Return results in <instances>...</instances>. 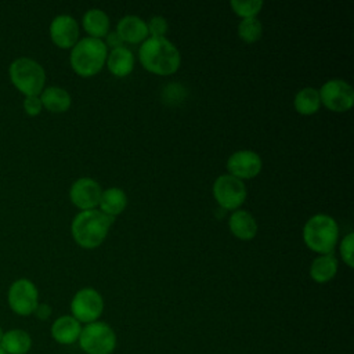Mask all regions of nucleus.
<instances>
[{"mask_svg": "<svg viewBox=\"0 0 354 354\" xmlns=\"http://www.w3.org/2000/svg\"><path fill=\"white\" fill-rule=\"evenodd\" d=\"M48 33L51 41L58 48L71 50L79 41L80 29L77 21L73 17L68 14H61L53 18V21L50 22Z\"/></svg>", "mask_w": 354, "mask_h": 354, "instance_id": "nucleus-12", "label": "nucleus"}, {"mask_svg": "<svg viewBox=\"0 0 354 354\" xmlns=\"http://www.w3.org/2000/svg\"><path fill=\"white\" fill-rule=\"evenodd\" d=\"M0 354H6V353L3 351V348H1V347H0Z\"/></svg>", "mask_w": 354, "mask_h": 354, "instance_id": "nucleus-32", "label": "nucleus"}, {"mask_svg": "<svg viewBox=\"0 0 354 354\" xmlns=\"http://www.w3.org/2000/svg\"><path fill=\"white\" fill-rule=\"evenodd\" d=\"M263 160L260 155L252 149H239L227 159L228 174L239 180H250L260 174Z\"/></svg>", "mask_w": 354, "mask_h": 354, "instance_id": "nucleus-11", "label": "nucleus"}, {"mask_svg": "<svg viewBox=\"0 0 354 354\" xmlns=\"http://www.w3.org/2000/svg\"><path fill=\"white\" fill-rule=\"evenodd\" d=\"M147 28H148V36L149 37H166L165 35L169 29V25H167V21L163 17L156 15V17H152L147 22Z\"/></svg>", "mask_w": 354, "mask_h": 354, "instance_id": "nucleus-27", "label": "nucleus"}, {"mask_svg": "<svg viewBox=\"0 0 354 354\" xmlns=\"http://www.w3.org/2000/svg\"><path fill=\"white\" fill-rule=\"evenodd\" d=\"M108 48L101 39L83 37L71 48L69 64L73 72L82 77L95 76L105 65Z\"/></svg>", "mask_w": 354, "mask_h": 354, "instance_id": "nucleus-3", "label": "nucleus"}, {"mask_svg": "<svg viewBox=\"0 0 354 354\" xmlns=\"http://www.w3.org/2000/svg\"><path fill=\"white\" fill-rule=\"evenodd\" d=\"M353 248H354V232H348L347 235L343 236V239L340 242V254H342V259L346 263V266L350 268L354 267Z\"/></svg>", "mask_w": 354, "mask_h": 354, "instance_id": "nucleus-26", "label": "nucleus"}, {"mask_svg": "<svg viewBox=\"0 0 354 354\" xmlns=\"http://www.w3.org/2000/svg\"><path fill=\"white\" fill-rule=\"evenodd\" d=\"M303 241L315 253H333L339 241V225L336 220L325 213L311 216L303 227Z\"/></svg>", "mask_w": 354, "mask_h": 354, "instance_id": "nucleus-4", "label": "nucleus"}, {"mask_svg": "<svg viewBox=\"0 0 354 354\" xmlns=\"http://www.w3.org/2000/svg\"><path fill=\"white\" fill-rule=\"evenodd\" d=\"M105 65L113 76L126 77L133 72V68H134L133 53L124 46L113 48L108 51Z\"/></svg>", "mask_w": 354, "mask_h": 354, "instance_id": "nucleus-18", "label": "nucleus"}, {"mask_svg": "<svg viewBox=\"0 0 354 354\" xmlns=\"http://www.w3.org/2000/svg\"><path fill=\"white\" fill-rule=\"evenodd\" d=\"M337 272V259L333 253L319 254L310 266V277L317 283H326L335 278Z\"/></svg>", "mask_w": 354, "mask_h": 354, "instance_id": "nucleus-22", "label": "nucleus"}, {"mask_svg": "<svg viewBox=\"0 0 354 354\" xmlns=\"http://www.w3.org/2000/svg\"><path fill=\"white\" fill-rule=\"evenodd\" d=\"M138 59L142 68L153 75L169 76L178 71L181 54L166 37H148L138 48Z\"/></svg>", "mask_w": 354, "mask_h": 354, "instance_id": "nucleus-1", "label": "nucleus"}, {"mask_svg": "<svg viewBox=\"0 0 354 354\" xmlns=\"http://www.w3.org/2000/svg\"><path fill=\"white\" fill-rule=\"evenodd\" d=\"M321 105L332 112H347L354 105V90L351 84L342 79H330L318 90Z\"/></svg>", "mask_w": 354, "mask_h": 354, "instance_id": "nucleus-10", "label": "nucleus"}, {"mask_svg": "<svg viewBox=\"0 0 354 354\" xmlns=\"http://www.w3.org/2000/svg\"><path fill=\"white\" fill-rule=\"evenodd\" d=\"M113 220L98 209L82 210L72 220V238L83 249H95L105 241Z\"/></svg>", "mask_w": 354, "mask_h": 354, "instance_id": "nucleus-2", "label": "nucleus"}, {"mask_svg": "<svg viewBox=\"0 0 354 354\" xmlns=\"http://www.w3.org/2000/svg\"><path fill=\"white\" fill-rule=\"evenodd\" d=\"M230 7L232 11L241 17L242 19L246 18H254L263 8L261 0H248V1H239V0H231Z\"/></svg>", "mask_w": 354, "mask_h": 354, "instance_id": "nucleus-25", "label": "nucleus"}, {"mask_svg": "<svg viewBox=\"0 0 354 354\" xmlns=\"http://www.w3.org/2000/svg\"><path fill=\"white\" fill-rule=\"evenodd\" d=\"M3 335H4V329L0 326V340H1V337H3Z\"/></svg>", "mask_w": 354, "mask_h": 354, "instance_id": "nucleus-31", "label": "nucleus"}, {"mask_svg": "<svg viewBox=\"0 0 354 354\" xmlns=\"http://www.w3.org/2000/svg\"><path fill=\"white\" fill-rule=\"evenodd\" d=\"M39 97H40L43 109L51 113H64L72 105L71 94L59 86L44 87Z\"/></svg>", "mask_w": 354, "mask_h": 354, "instance_id": "nucleus-17", "label": "nucleus"}, {"mask_svg": "<svg viewBox=\"0 0 354 354\" xmlns=\"http://www.w3.org/2000/svg\"><path fill=\"white\" fill-rule=\"evenodd\" d=\"M79 346L86 354H112L116 347V333L104 321H94L82 326Z\"/></svg>", "mask_w": 354, "mask_h": 354, "instance_id": "nucleus-6", "label": "nucleus"}, {"mask_svg": "<svg viewBox=\"0 0 354 354\" xmlns=\"http://www.w3.org/2000/svg\"><path fill=\"white\" fill-rule=\"evenodd\" d=\"M293 106L295 111L300 115L310 116L319 111L321 108V100L319 93L314 87H304L300 91L296 93L293 98Z\"/></svg>", "mask_w": 354, "mask_h": 354, "instance_id": "nucleus-23", "label": "nucleus"}, {"mask_svg": "<svg viewBox=\"0 0 354 354\" xmlns=\"http://www.w3.org/2000/svg\"><path fill=\"white\" fill-rule=\"evenodd\" d=\"M102 188L98 181L90 177H80L69 188L71 202L82 210L95 209L100 203Z\"/></svg>", "mask_w": 354, "mask_h": 354, "instance_id": "nucleus-13", "label": "nucleus"}, {"mask_svg": "<svg viewBox=\"0 0 354 354\" xmlns=\"http://www.w3.org/2000/svg\"><path fill=\"white\" fill-rule=\"evenodd\" d=\"M98 206L104 214L115 218L116 216L123 213V210L126 209L127 195L119 187H111V188L102 189Z\"/></svg>", "mask_w": 354, "mask_h": 354, "instance_id": "nucleus-21", "label": "nucleus"}, {"mask_svg": "<svg viewBox=\"0 0 354 354\" xmlns=\"http://www.w3.org/2000/svg\"><path fill=\"white\" fill-rule=\"evenodd\" d=\"M0 347L6 354H28L32 348V337L25 329L12 328L4 330Z\"/></svg>", "mask_w": 354, "mask_h": 354, "instance_id": "nucleus-19", "label": "nucleus"}, {"mask_svg": "<svg viewBox=\"0 0 354 354\" xmlns=\"http://www.w3.org/2000/svg\"><path fill=\"white\" fill-rule=\"evenodd\" d=\"M115 32L119 35L123 43L130 44H141L149 37L147 22L137 15H126L120 18Z\"/></svg>", "mask_w": 354, "mask_h": 354, "instance_id": "nucleus-14", "label": "nucleus"}, {"mask_svg": "<svg viewBox=\"0 0 354 354\" xmlns=\"http://www.w3.org/2000/svg\"><path fill=\"white\" fill-rule=\"evenodd\" d=\"M7 303L10 310L19 315H32L39 301L37 286L28 278L15 279L7 290Z\"/></svg>", "mask_w": 354, "mask_h": 354, "instance_id": "nucleus-7", "label": "nucleus"}, {"mask_svg": "<svg viewBox=\"0 0 354 354\" xmlns=\"http://www.w3.org/2000/svg\"><path fill=\"white\" fill-rule=\"evenodd\" d=\"M12 86L24 95H40L46 87V71L33 58L18 57L8 66Z\"/></svg>", "mask_w": 354, "mask_h": 354, "instance_id": "nucleus-5", "label": "nucleus"}, {"mask_svg": "<svg viewBox=\"0 0 354 354\" xmlns=\"http://www.w3.org/2000/svg\"><path fill=\"white\" fill-rule=\"evenodd\" d=\"M104 311V299L94 288L79 289L71 300V315L80 324H90L98 321Z\"/></svg>", "mask_w": 354, "mask_h": 354, "instance_id": "nucleus-9", "label": "nucleus"}, {"mask_svg": "<svg viewBox=\"0 0 354 354\" xmlns=\"http://www.w3.org/2000/svg\"><path fill=\"white\" fill-rule=\"evenodd\" d=\"M261 35L263 24L257 17L242 19L238 25V36L245 43H254L261 37Z\"/></svg>", "mask_w": 354, "mask_h": 354, "instance_id": "nucleus-24", "label": "nucleus"}, {"mask_svg": "<svg viewBox=\"0 0 354 354\" xmlns=\"http://www.w3.org/2000/svg\"><path fill=\"white\" fill-rule=\"evenodd\" d=\"M82 25L88 37L94 39H101L105 37L109 32V17L105 11L100 8H90L84 12L82 18Z\"/></svg>", "mask_w": 354, "mask_h": 354, "instance_id": "nucleus-20", "label": "nucleus"}, {"mask_svg": "<svg viewBox=\"0 0 354 354\" xmlns=\"http://www.w3.org/2000/svg\"><path fill=\"white\" fill-rule=\"evenodd\" d=\"M245 183L231 174H221L213 183V196L224 210H238L246 199Z\"/></svg>", "mask_w": 354, "mask_h": 354, "instance_id": "nucleus-8", "label": "nucleus"}, {"mask_svg": "<svg viewBox=\"0 0 354 354\" xmlns=\"http://www.w3.org/2000/svg\"><path fill=\"white\" fill-rule=\"evenodd\" d=\"M104 43H105L106 48L111 47V50L123 46V41H122V39L119 37V35L116 32H108V35L105 36V41Z\"/></svg>", "mask_w": 354, "mask_h": 354, "instance_id": "nucleus-30", "label": "nucleus"}, {"mask_svg": "<svg viewBox=\"0 0 354 354\" xmlns=\"http://www.w3.org/2000/svg\"><path fill=\"white\" fill-rule=\"evenodd\" d=\"M82 324L72 315H61L51 324V337L59 344H73L79 340Z\"/></svg>", "mask_w": 354, "mask_h": 354, "instance_id": "nucleus-15", "label": "nucleus"}, {"mask_svg": "<svg viewBox=\"0 0 354 354\" xmlns=\"http://www.w3.org/2000/svg\"><path fill=\"white\" fill-rule=\"evenodd\" d=\"M51 311H53V310H51L50 304H47V303H39L37 307H36L35 311H33V315H36V318H39V319H41V321H46V319L50 318Z\"/></svg>", "mask_w": 354, "mask_h": 354, "instance_id": "nucleus-29", "label": "nucleus"}, {"mask_svg": "<svg viewBox=\"0 0 354 354\" xmlns=\"http://www.w3.org/2000/svg\"><path fill=\"white\" fill-rule=\"evenodd\" d=\"M231 234L241 241H250L257 234V221L248 210H234L228 218Z\"/></svg>", "mask_w": 354, "mask_h": 354, "instance_id": "nucleus-16", "label": "nucleus"}, {"mask_svg": "<svg viewBox=\"0 0 354 354\" xmlns=\"http://www.w3.org/2000/svg\"><path fill=\"white\" fill-rule=\"evenodd\" d=\"M22 108H24V112L28 115V116H37L41 113L43 111V105H41V101H40V97L39 95H29V97H24V101H22Z\"/></svg>", "mask_w": 354, "mask_h": 354, "instance_id": "nucleus-28", "label": "nucleus"}]
</instances>
